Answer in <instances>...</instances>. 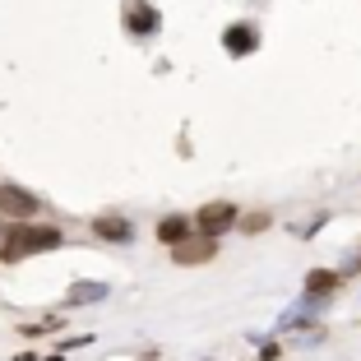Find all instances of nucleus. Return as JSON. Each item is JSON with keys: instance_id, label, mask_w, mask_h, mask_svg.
Masks as SVG:
<instances>
[{"instance_id": "nucleus-10", "label": "nucleus", "mask_w": 361, "mask_h": 361, "mask_svg": "<svg viewBox=\"0 0 361 361\" xmlns=\"http://www.w3.org/2000/svg\"><path fill=\"white\" fill-rule=\"evenodd\" d=\"M334 287H338V274H324V269H315V274L306 278V297H329Z\"/></svg>"}, {"instance_id": "nucleus-4", "label": "nucleus", "mask_w": 361, "mask_h": 361, "mask_svg": "<svg viewBox=\"0 0 361 361\" xmlns=\"http://www.w3.org/2000/svg\"><path fill=\"white\" fill-rule=\"evenodd\" d=\"M218 255V241H213V236H200V241H180L176 250H171V259H176V264H204V259H213Z\"/></svg>"}, {"instance_id": "nucleus-2", "label": "nucleus", "mask_w": 361, "mask_h": 361, "mask_svg": "<svg viewBox=\"0 0 361 361\" xmlns=\"http://www.w3.org/2000/svg\"><path fill=\"white\" fill-rule=\"evenodd\" d=\"M195 227H200L204 236L232 232V227H236V209H232V204H223V200H218V204H204V209H200V218H195Z\"/></svg>"}, {"instance_id": "nucleus-6", "label": "nucleus", "mask_w": 361, "mask_h": 361, "mask_svg": "<svg viewBox=\"0 0 361 361\" xmlns=\"http://www.w3.org/2000/svg\"><path fill=\"white\" fill-rule=\"evenodd\" d=\"M158 10L153 5H144V0H135V5H126V28L135 32V37H149V32H158Z\"/></svg>"}, {"instance_id": "nucleus-11", "label": "nucleus", "mask_w": 361, "mask_h": 361, "mask_svg": "<svg viewBox=\"0 0 361 361\" xmlns=\"http://www.w3.org/2000/svg\"><path fill=\"white\" fill-rule=\"evenodd\" d=\"M264 223H269V213H250V218H245L241 227H245V232H259V227H264Z\"/></svg>"}, {"instance_id": "nucleus-5", "label": "nucleus", "mask_w": 361, "mask_h": 361, "mask_svg": "<svg viewBox=\"0 0 361 361\" xmlns=\"http://www.w3.org/2000/svg\"><path fill=\"white\" fill-rule=\"evenodd\" d=\"M223 47H227V56H250V51L259 47L255 23H232V28L223 32Z\"/></svg>"}, {"instance_id": "nucleus-9", "label": "nucleus", "mask_w": 361, "mask_h": 361, "mask_svg": "<svg viewBox=\"0 0 361 361\" xmlns=\"http://www.w3.org/2000/svg\"><path fill=\"white\" fill-rule=\"evenodd\" d=\"M102 297H106V283H75L65 306H88V301H102Z\"/></svg>"}, {"instance_id": "nucleus-8", "label": "nucleus", "mask_w": 361, "mask_h": 361, "mask_svg": "<svg viewBox=\"0 0 361 361\" xmlns=\"http://www.w3.org/2000/svg\"><path fill=\"white\" fill-rule=\"evenodd\" d=\"M158 241H167L171 250H176L180 241H190V218H180V213L162 218V223H158Z\"/></svg>"}, {"instance_id": "nucleus-12", "label": "nucleus", "mask_w": 361, "mask_h": 361, "mask_svg": "<svg viewBox=\"0 0 361 361\" xmlns=\"http://www.w3.org/2000/svg\"><path fill=\"white\" fill-rule=\"evenodd\" d=\"M0 232H5V227H0Z\"/></svg>"}, {"instance_id": "nucleus-1", "label": "nucleus", "mask_w": 361, "mask_h": 361, "mask_svg": "<svg viewBox=\"0 0 361 361\" xmlns=\"http://www.w3.org/2000/svg\"><path fill=\"white\" fill-rule=\"evenodd\" d=\"M61 241H65V232L51 227V223H19V227H10V232L0 236V259H5V264H19V259L37 255V250H56Z\"/></svg>"}, {"instance_id": "nucleus-7", "label": "nucleus", "mask_w": 361, "mask_h": 361, "mask_svg": "<svg viewBox=\"0 0 361 361\" xmlns=\"http://www.w3.org/2000/svg\"><path fill=\"white\" fill-rule=\"evenodd\" d=\"M93 232L102 236V241H130V223L121 218V213H102V218H93Z\"/></svg>"}, {"instance_id": "nucleus-3", "label": "nucleus", "mask_w": 361, "mask_h": 361, "mask_svg": "<svg viewBox=\"0 0 361 361\" xmlns=\"http://www.w3.org/2000/svg\"><path fill=\"white\" fill-rule=\"evenodd\" d=\"M0 213H10V218H32V213H42V200L28 195L23 185H0Z\"/></svg>"}]
</instances>
